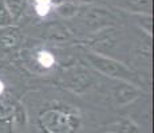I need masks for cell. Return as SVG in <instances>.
Segmentation results:
<instances>
[{"label": "cell", "instance_id": "1", "mask_svg": "<svg viewBox=\"0 0 154 133\" xmlns=\"http://www.w3.org/2000/svg\"><path fill=\"white\" fill-rule=\"evenodd\" d=\"M59 13L62 15V16H72V15H75V11H76V7L74 4H71V3H64V4H62L60 7L58 8Z\"/></svg>", "mask_w": 154, "mask_h": 133}, {"label": "cell", "instance_id": "2", "mask_svg": "<svg viewBox=\"0 0 154 133\" xmlns=\"http://www.w3.org/2000/svg\"><path fill=\"white\" fill-rule=\"evenodd\" d=\"M39 60L43 65L48 67V65H51V63H52V56L50 55L48 52H42L40 56H39Z\"/></svg>", "mask_w": 154, "mask_h": 133}, {"label": "cell", "instance_id": "3", "mask_svg": "<svg viewBox=\"0 0 154 133\" xmlns=\"http://www.w3.org/2000/svg\"><path fill=\"white\" fill-rule=\"evenodd\" d=\"M38 1V10H39L40 15H46L47 10H48V3L50 0H36Z\"/></svg>", "mask_w": 154, "mask_h": 133}, {"label": "cell", "instance_id": "4", "mask_svg": "<svg viewBox=\"0 0 154 133\" xmlns=\"http://www.w3.org/2000/svg\"><path fill=\"white\" fill-rule=\"evenodd\" d=\"M2 91H3V84L0 82V92H2Z\"/></svg>", "mask_w": 154, "mask_h": 133}, {"label": "cell", "instance_id": "5", "mask_svg": "<svg viewBox=\"0 0 154 133\" xmlns=\"http://www.w3.org/2000/svg\"><path fill=\"white\" fill-rule=\"evenodd\" d=\"M109 133H111V132H109Z\"/></svg>", "mask_w": 154, "mask_h": 133}]
</instances>
